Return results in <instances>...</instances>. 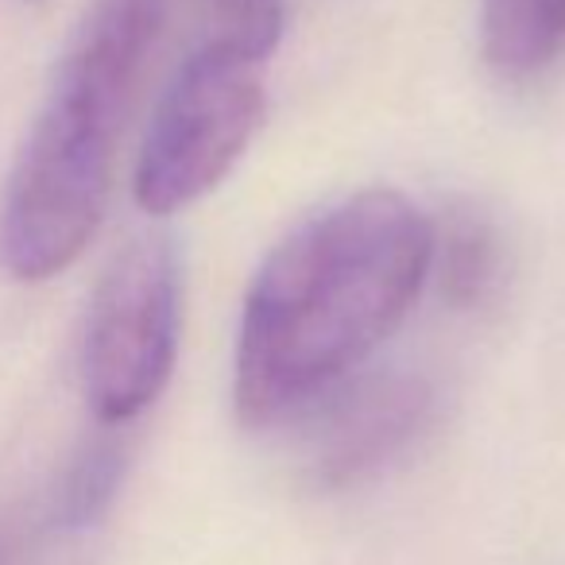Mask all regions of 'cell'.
Masks as SVG:
<instances>
[{
    "label": "cell",
    "mask_w": 565,
    "mask_h": 565,
    "mask_svg": "<svg viewBox=\"0 0 565 565\" xmlns=\"http://www.w3.org/2000/svg\"><path fill=\"white\" fill-rule=\"evenodd\" d=\"M430 267L434 221L399 190H361L291 228L241 310V423L264 430L330 399L399 330Z\"/></svg>",
    "instance_id": "1"
},
{
    "label": "cell",
    "mask_w": 565,
    "mask_h": 565,
    "mask_svg": "<svg viewBox=\"0 0 565 565\" xmlns=\"http://www.w3.org/2000/svg\"><path fill=\"white\" fill-rule=\"evenodd\" d=\"M171 0H94L0 186V271L63 275L105 217L113 159Z\"/></svg>",
    "instance_id": "2"
},
{
    "label": "cell",
    "mask_w": 565,
    "mask_h": 565,
    "mask_svg": "<svg viewBox=\"0 0 565 565\" xmlns=\"http://www.w3.org/2000/svg\"><path fill=\"white\" fill-rule=\"evenodd\" d=\"M282 35V12L225 20L174 71L136 159L132 194L143 213L171 217L225 182L264 120V66Z\"/></svg>",
    "instance_id": "3"
},
{
    "label": "cell",
    "mask_w": 565,
    "mask_h": 565,
    "mask_svg": "<svg viewBox=\"0 0 565 565\" xmlns=\"http://www.w3.org/2000/svg\"><path fill=\"white\" fill-rule=\"evenodd\" d=\"M182 333V259L167 236H136L97 282L82 338V387L105 426L163 395Z\"/></svg>",
    "instance_id": "4"
},
{
    "label": "cell",
    "mask_w": 565,
    "mask_h": 565,
    "mask_svg": "<svg viewBox=\"0 0 565 565\" xmlns=\"http://www.w3.org/2000/svg\"><path fill=\"white\" fill-rule=\"evenodd\" d=\"M430 418V387L415 376H380L333 403L315 446V472L341 488L384 469Z\"/></svg>",
    "instance_id": "5"
},
{
    "label": "cell",
    "mask_w": 565,
    "mask_h": 565,
    "mask_svg": "<svg viewBox=\"0 0 565 565\" xmlns=\"http://www.w3.org/2000/svg\"><path fill=\"white\" fill-rule=\"evenodd\" d=\"M480 47L500 78H534L565 51V0H480Z\"/></svg>",
    "instance_id": "6"
},
{
    "label": "cell",
    "mask_w": 565,
    "mask_h": 565,
    "mask_svg": "<svg viewBox=\"0 0 565 565\" xmlns=\"http://www.w3.org/2000/svg\"><path fill=\"white\" fill-rule=\"evenodd\" d=\"M434 264H441V291L454 307H480L500 279V248L480 217H454L446 241L434 228Z\"/></svg>",
    "instance_id": "7"
},
{
    "label": "cell",
    "mask_w": 565,
    "mask_h": 565,
    "mask_svg": "<svg viewBox=\"0 0 565 565\" xmlns=\"http://www.w3.org/2000/svg\"><path fill=\"white\" fill-rule=\"evenodd\" d=\"M120 472H125V457L113 441H97L94 449L78 457V465L71 469V480H66L63 492V515L66 523L86 526L109 508L113 492L120 484Z\"/></svg>",
    "instance_id": "8"
},
{
    "label": "cell",
    "mask_w": 565,
    "mask_h": 565,
    "mask_svg": "<svg viewBox=\"0 0 565 565\" xmlns=\"http://www.w3.org/2000/svg\"><path fill=\"white\" fill-rule=\"evenodd\" d=\"M213 4L225 9V20H252V17L282 12V0H213Z\"/></svg>",
    "instance_id": "9"
}]
</instances>
